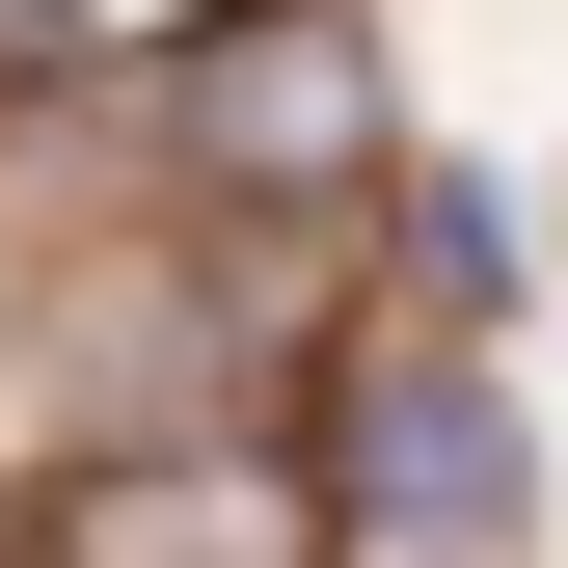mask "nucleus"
Listing matches in <instances>:
<instances>
[{
    "label": "nucleus",
    "mask_w": 568,
    "mask_h": 568,
    "mask_svg": "<svg viewBox=\"0 0 568 568\" xmlns=\"http://www.w3.org/2000/svg\"><path fill=\"white\" fill-rule=\"evenodd\" d=\"M163 135H190V190H379V28L352 0H217L163 54Z\"/></svg>",
    "instance_id": "f257e3e1"
},
{
    "label": "nucleus",
    "mask_w": 568,
    "mask_h": 568,
    "mask_svg": "<svg viewBox=\"0 0 568 568\" xmlns=\"http://www.w3.org/2000/svg\"><path fill=\"white\" fill-rule=\"evenodd\" d=\"M28 568H352V487H298L271 434H135L28 515Z\"/></svg>",
    "instance_id": "f03ea898"
},
{
    "label": "nucleus",
    "mask_w": 568,
    "mask_h": 568,
    "mask_svg": "<svg viewBox=\"0 0 568 568\" xmlns=\"http://www.w3.org/2000/svg\"><path fill=\"white\" fill-rule=\"evenodd\" d=\"M325 487H352V541H379V568H487V541H515V406H487L460 352H379L352 434H325Z\"/></svg>",
    "instance_id": "7ed1b4c3"
},
{
    "label": "nucleus",
    "mask_w": 568,
    "mask_h": 568,
    "mask_svg": "<svg viewBox=\"0 0 568 568\" xmlns=\"http://www.w3.org/2000/svg\"><path fill=\"white\" fill-rule=\"evenodd\" d=\"M406 271H434V325H487V298H515V217H487V190H434V217H406Z\"/></svg>",
    "instance_id": "20e7f679"
},
{
    "label": "nucleus",
    "mask_w": 568,
    "mask_h": 568,
    "mask_svg": "<svg viewBox=\"0 0 568 568\" xmlns=\"http://www.w3.org/2000/svg\"><path fill=\"white\" fill-rule=\"evenodd\" d=\"M109 28H163V0H0V54H109Z\"/></svg>",
    "instance_id": "39448f33"
}]
</instances>
